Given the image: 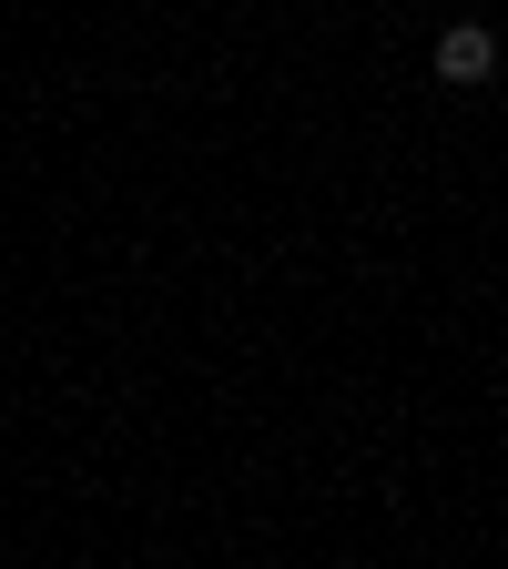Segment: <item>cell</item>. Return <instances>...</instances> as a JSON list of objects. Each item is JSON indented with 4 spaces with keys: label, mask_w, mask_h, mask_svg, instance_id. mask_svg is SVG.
I'll list each match as a JSON object with an SVG mask.
<instances>
[{
    "label": "cell",
    "mask_w": 508,
    "mask_h": 569,
    "mask_svg": "<svg viewBox=\"0 0 508 569\" xmlns=\"http://www.w3.org/2000/svg\"><path fill=\"white\" fill-rule=\"evenodd\" d=\"M498 71V41L478 31V21H458V31H438V82H458V92H478Z\"/></svg>",
    "instance_id": "obj_1"
}]
</instances>
